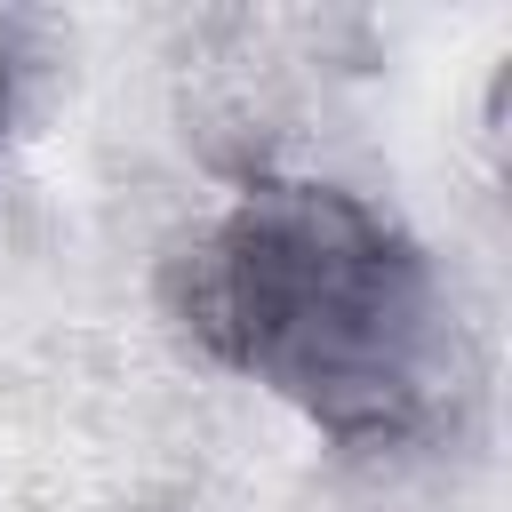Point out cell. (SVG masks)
Here are the masks:
<instances>
[{
	"label": "cell",
	"mask_w": 512,
	"mask_h": 512,
	"mask_svg": "<svg viewBox=\"0 0 512 512\" xmlns=\"http://www.w3.org/2000/svg\"><path fill=\"white\" fill-rule=\"evenodd\" d=\"M184 328L344 448L408 440L440 400V280L360 192L256 176L176 264Z\"/></svg>",
	"instance_id": "1"
},
{
	"label": "cell",
	"mask_w": 512,
	"mask_h": 512,
	"mask_svg": "<svg viewBox=\"0 0 512 512\" xmlns=\"http://www.w3.org/2000/svg\"><path fill=\"white\" fill-rule=\"evenodd\" d=\"M8 112H16V72H8V48H0V136H8Z\"/></svg>",
	"instance_id": "2"
}]
</instances>
